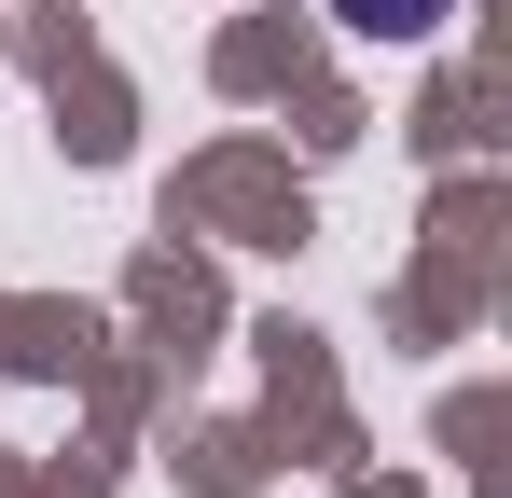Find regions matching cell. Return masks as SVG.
<instances>
[{
  "label": "cell",
  "instance_id": "cell-1",
  "mask_svg": "<svg viewBox=\"0 0 512 498\" xmlns=\"http://www.w3.org/2000/svg\"><path fill=\"white\" fill-rule=\"evenodd\" d=\"M333 14L360 28V42H429V28H443L457 0H333Z\"/></svg>",
  "mask_w": 512,
  "mask_h": 498
}]
</instances>
